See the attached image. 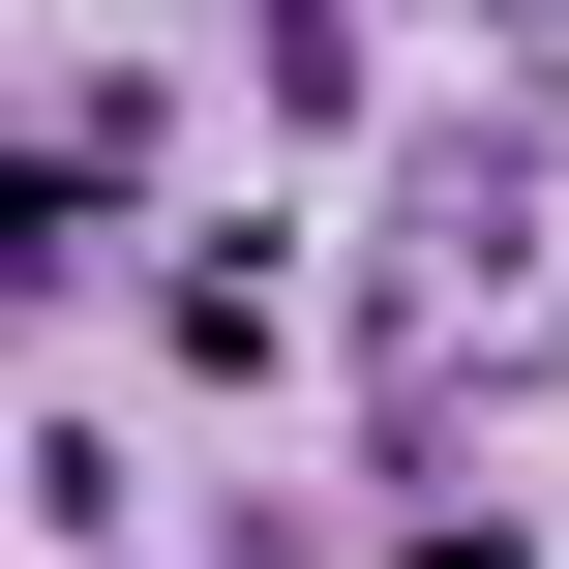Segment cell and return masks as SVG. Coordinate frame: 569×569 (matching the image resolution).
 <instances>
[{
  "label": "cell",
  "instance_id": "cell-2",
  "mask_svg": "<svg viewBox=\"0 0 569 569\" xmlns=\"http://www.w3.org/2000/svg\"><path fill=\"white\" fill-rule=\"evenodd\" d=\"M150 330H180L210 390H270V360H300V270H270V240H180V270H150Z\"/></svg>",
  "mask_w": 569,
  "mask_h": 569
},
{
  "label": "cell",
  "instance_id": "cell-1",
  "mask_svg": "<svg viewBox=\"0 0 569 569\" xmlns=\"http://www.w3.org/2000/svg\"><path fill=\"white\" fill-rule=\"evenodd\" d=\"M540 210H569V60L390 150V330H480V360H510V270H540Z\"/></svg>",
  "mask_w": 569,
  "mask_h": 569
},
{
  "label": "cell",
  "instance_id": "cell-3",
  "mask_svg": "<svg viewBox=\"0 0 569 569\" xmlns=\"http://www.w3.org/2000/svg\"><path fill=\"white\" fill-rule=\"evenodd\" d=\"M240 60H270V120H300V150H330V120H390V90H360V60H390L360 0H240Z\"/></svg>",
  "mask_w": 569,
  "mask_h": 569
},
{
  "label": "cell",
  "instance_id": "cell-4",
  "mask_svg": "<svg viewBox=\"0 0 569 569\" xmlns=\"http://www.w3.org/2000/svg\"><path fill=\"white\" fill-rule=\"evenodd\" d=\"M480 30H510V60H569V0H480Z\"/></svg>",
  "mask_w": 569,
  "mask_h": 569
}]
</instances>
